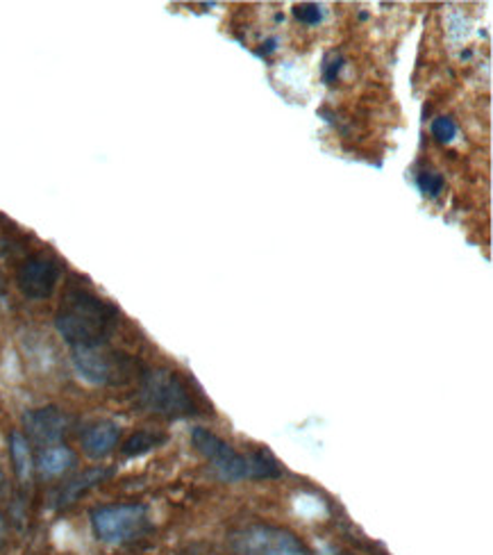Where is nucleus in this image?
<instances>
[{"mask_svg": "<svg viewBox=\"0 0 493 555\" xmlns=\"http://www.w3.org/2000/svg\"><path fill=\"white\" fill-rule=\"evenodd\" d=\"M167 442V435L155 433V430H139L134 433L128 442L124 444V455L126 457H137V455H144L153 449H157L159 444Z\"/></svg>", "mask_w": 493, "mask_h": 555, "instance_id": "13", "label": "nucleus"}, {"mask_svg": "<svg viewBox=\"0 0 493 555\" xmlns=\"http://www.w3.org/2000/svg\"><path fill=\"white\" fill-rule=\"evenodd\" d=\"M3 488H5V474L0 469V492H3Z\"/></svg>", "mask_w": 493, "mask_h": 555, "instance_id": "19", "label": "nucleus"}, {"mask_svg": "<svg viewBox=\"0 0 493 555\" xmlns=\"http://www.w3.org/2000/svg\"><path fill=\"white\" fill-rule=\"evenodd\" d=\"M70 420L68 414L62 412L60 408H39V410H30L26 414V428L28 435L35 439L37 444L46 447H55L62 444L64 435L68 433Z\"/></svg>", "mask_w": 493, "mask_h": 555, "instance_id": "8", "label": "nucleus"}, {"mask_svg": "<svg viewBox=\"0 0 493 555\" xmlns=\"http://www.w3.org/2000/svg\"><path fill=\"white\" fill-rule=\"evenodd\" d=\"M148 511L141 503L103 505L91 513V528L105 544H126L144 533Z\"/></svg>", "mask_w": 493, "mask_h": 555, "instance_id": "5", "label": "nucleus"}, {"mask_svg": "<svg viewBox=\"0 0 493 555\" xmlns=\"http://www.w3.org/2000/svg\"><path fill=\"white\" fill-rule=\"evenodd\" d=\"M294 14L300 23H308V26H316V23L323 21V8L316 3H302L294 10Z\"/></svg>", "mask_w": 493, "mask_h": 555, "instance_id": "16", "label": "nucleus"}, {"mask_svg": "<svg viewBox=\"0 0 493 555\" xmlns=\"http://www.w3.org/2000/svg\"><path fill=\"white\" fill-rule=\"evenodd\" d=\"M3 535H5V519L0 515V540H3Z\"/></svg>", "mask_w": 493, "mask_h": 555, "instance_id": "18", "label": "nucleus"}, {"mask_svg": "<svg viewBox=\"0 0 493 555\" xmlns=\"http://www.w3.org/2000/svg\"><path fill=\"white\" fill-rule=\"evenodd\" d=\"M416 184H418V190L426 194V196H430V198H437L441 192H443V176L441 173H437V171H423L418 178H416Z\"/></svg>", "mask_w": 493, "mask_h": 555, "instance_id": "14", "label": "nucleus"}, {"mask_svg": "<svg viewBox=\"0 0 493 555\" xmlns=\"http://www.w3.org/2000/svg\"><path fill=\"white\" fill-rule=\"evenodd\" d=\"M119 323V312L107 300L89 289H70L55 317L57 333L70 344V349L105 346Z\"/></svg>", "mask_w": 493, "mask_h": 555, "instance_id": "1", "label": "nucleus"}, {"mask_svg": "<svg viewBox=\"0 0 493 555\" xmlns=\"http://www.w3.org/2000/svg\"><path fill=\"white\" fill-rule=\"evenodd\" d=\"M339 68H341V57H337V55L327 57V62H325V66H323L325 80H327V82H335L337 76H339Z\"/></svg>", "mask_w": 493, "mask_h": 555, "instance_id": "17", "label": "nucleus"}, {"mask_svg": "<svg viewBox=\"0 0 493 555\" xmlns=\"http://www.w3.org/2000/svg\"><path fill=\"white\" fill-rule=\"evenodd\" d=\"M74 364L87 383L103 387L130 383L139 369L137 360L107 349V344L91 346V349H74Z\"/></svg>", "mask_w": 493, "mask_h": 555, "instance_id": "4", "label": "nucleus"}, {"mask_svg": "<svg viewBox=\"0 0 493 555\" xmlns=\"http://www.w3.org/2000/svg\"><path fill=\"white\" fill-rule=\"evenodd\" d=\"M112 476V469H103V467H96V469H89L80 476H76L70 482H66L62 492H60V499H57V505H70L74 501H78L82 494H87L89 490L96 488L99 482H103L105 478Z\"/></svg>", "mask_w": 493, "mask_h": 555, "instance_id": "11", "label": "nucleus"}, {"mask_svg": "<svg viewBox=\"0 0 493 555\" xmlns=\"http://www.w3.org/2000/svg\"><path fill=\"white\" fill-rule=\"evenodd\" d=\"M232 551L237 555H312L291 530L277 526H250L232 538Z\"/></svg>", "mask_w": 493, "mask_h": 555, "instance_id": "6", "label": "nucleus"}, {"mask_svg": "<svg viewBox=\"0 0 493 555\" xmlns=\"http://www.w3.org/2000/svg\"><path fill=\"white\" fill-rule=\"evenodd\" d=\"M119 439H121L119 426L114 422H99L82 433V451L93 460H101L119 447Z\"/></svg>", "mask_w": 493, "mask_h": 555, "instance_id": "9", "label": "nucleus"}, {"mask_svg": "<svg viewBox=\"0 0 493 555\" xmlns=\"http://www.w3.org/2000/svg\"><path fill=\"white\" fill-rule=\"evenodd\" d=\"M139 397L146 410L167 416V420H182V416H192L198 410L192 387L180 374L167 372V369L146 374Z\"/></svg>", "mask_w": 493, "mask_h": 555, "instance_id": "3", "label": "nucleus"}, {"mask_svg": "<svg viewBox=\"0 0 493 555\" xmlns=\"http://www.w3.org/2000/svg\"><path fill=\"white\" fill-rule=\"evenodd\" d=\"M74 467H76V453L64 444L41 449V453L35 462V469L43 478H57V476L66 474L68 469H74Z\"/></svg>", "mask_w": 493, "mask_h": 555, "instance_id": "10", "label": "nucleus"}, {"mask_svg": "<svg viewBox=\"0 0 493 555\" xmlns=\"http://www.w3.org/2000/svg\"><path fill=\"white\" fill-rule=\"evenodd\" d=\"M432 137L439 144H451L457 137V124L451 117H439L432 121Z\"/></svg>", "mask_w": 493, "mask_h": 555, "instance_id": "15", "label": "nucleus"}, {"mask_svg": "<svg viewBox=\"0 0 493 555\" xmlns=\"http://www.w3.org/2000/svg\"><path fill=\"white\" fill-rule=\"evenodd\" d=\"M192 442L196 451L209 462L211 469L219 474V478L228 482H242L252 478H277L282 474L277 460L260 449L252 453H239L225 439L215 435L207 428H194Z\"/></svg>", "mask_w": 493, "mask_h": 555, "instance_id": "2", "label": "nucleus"}, {"mask_svg": "<svg viewBox=\"0 0 493 555\" xmlns=\"http://www.w3.org/2000/svg\"><path fill=\"white\" fill-rule=\"evenodd\" d=\"M60 275H62L60 262L51 256L37 253V256H30L18 267L16 285L23 296H28L33 300H43L53 296L60 283Z\"/></svg>", "mask_w": 493, "mask_h": 555, "instance_id": "7", "label": "nucleus"}, {"mask_svg": "<svg viewBox=\"0 0 493 555\" xmlns=\"http://www.w3.org/2000/svg\"><path fill=\"white\" fill-rule=\"evenodd\" d=\"M10 453H12V465L21 482H30L35 474V457L30 449V439L21 430H14L10 435Z\"/></svg>", "mask_w": 493, "mask_h": 555, "instance_id": "12", "label": "nucleus"}]
</instances>
